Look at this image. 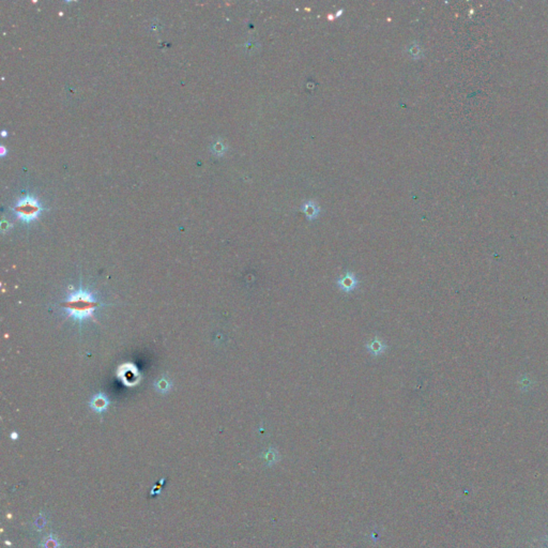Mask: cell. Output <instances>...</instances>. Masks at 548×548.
<instances>
[{
    "instance_id": "6",
    "label": "cell",
    "mask_w": 548,
    "mask_h": 548,
    "mask_svg": "<svg viewBox=\"0 0 548 548\" xmlns=\"http://www.w3.org/2000/svg\"><path fill=\"white\" fill-rule=\"evenodd\" d=\"M40 546L41 548H62V541L55 533H48L43 537Z\"/></svg>"
},
{
    "instance_id": "9",
    "label": "cell",
    "mask_w": 548,
    "mask_h": 548,
    "mask_svg": "<svg viewBox=\"0 0 548 548\" xmlns=\"http://www.w3.org/2000/svg\"><path fill=\"white\" fill-rule=\"evenodd\" d=\"M304 212H306V216L308 217L309 220H314L315 218H317V216H318V208L316 206H314V205L311 204V205L306 206Z\"/></svg>"
},
{
    "instance_id": "1",
    "label": "cell",
    "mask_w": 548,
    "mask_h": 548,
    "mask_svg": "<svg viewBox=\"0 0 548 548\" xmlns=\"http://www.w3.org/2000/svg\"><path fill=\"white\" fill-rule=\"evenodd\" d=\"M101 306L102 304L98 301L94 293L83 287L70 292L67 299L62 303L68 318H72L78 322H83L89 318L97 321L95 312Z\"/></svg>"
},
{
    "instance_id": "10",
    "label": "cell",
    "mask_w": 548,
    "mask_h": 548,
    "mask_svg": "<svg viewBox=\"0 0 548 548\" xmlns=\"http://www.w3.org/2000/svg\"><path fill=\"white\" fill-rule=\"evenodd\" d=\"M11 438H12V439H16V438H18V436H16V434H12V435H11Z\"/></svg>"
},
{
    "instance_id": "7",
    "label": "cell",
    "mask_w": 548,
    "mask_h": 548,
    "mask_svg": "<svg viewBox=\"0 0 548 548\" xmlns=\"http://www.w3.org/2000/svg\"><path fill=\"white\" fill-rule=\"evenodd\" d=\"M171 385H172L171 380L167 376L160 377L155 383V387H156L157 391H159L161 393H166V392L170 391Z\"/></svg>"
},
{
    "instance_id": "5",
    "label": "cell",
    "mask_w": 548,
    "mask_h": 548,
    "mask_svg": "<svg viewBox=\"0 0 548 548\" xmlns=\"http://www.w3.org/2000/svg\"><path fill=\"white\" fill-rule=\"evenodd\" d=\"M108 404L109 401L104 393H98L90 403L93 409L99 413L104 412L108 407Z\"/></svg>"
},
{
    "instance_id": "3",
    "label": "cell",
    "mask_w": 548,
    "mask_h": 548,
    "mask_svg": "<svg viewBox=\"0 0 548 548\" xmlns=\"http://www.w3.org/2000/svg\"><path fill=\"white\" fill-rule=\"evenodd\" d=\"M360 281L357 274L352 271H346L337 280V286L344 293H351L359 287Z\"/></svg>"
},
{
    "instance_id": "2",
    "label": "cell",
    "mask_w": 548,
    "mask_h": 548,
    "mask_svg": "<svg viewBox=\"0 0 548 548\" xmlns=\"http://www.w3.org/2000/svg\"><path fill=\"white\" fill-rule=\"evenodd\" d=\"M13 210L19 220L28 224V223L35 221L39 217L42 208L34 196L28 195L19 199Z\"/></svg>"
},
{
    "instance_id": "8",
    "label": "cell",
    "mask_w": 548,
    "mask_h": 548,
    "mask_svg": "<svg viewBox=\"0 0 548 548\" xmlns=\"http://www.w3.org/2000/svg\"><path fill=\"white\" fill-rule=\"evenodd\" d=\"M47 516L46 514L44 513H41L40 515H38L35 521H34V529H36L38 532H40L41 530L44 529V527L47 525Z\"/></svg>"
},
{
    "instance_id": "4",
    "label": "cell",
    "mask_w": 548,
    "mask_h": 548,
    "mask_svg": "<svg viewBox=\"0 0 548 548\" xmlns=\"http://www.w3.org/2000/svg\"><path fill=\"white\" fill-rule=\"evenodd\" d=\"M365 349H367V351L371 354L372 357L379 358L382 356V354L387 352L389 347L387 343H385L381 338L375 337L374 339H372L371 341H369L367 344H365Z\"/></svg>"
}]
</instances>
